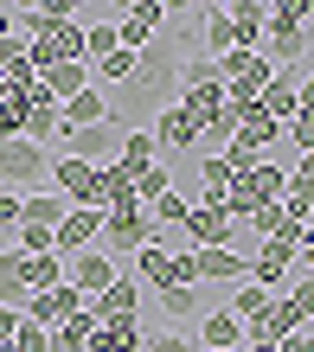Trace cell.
Here are the masks:
<instances>
[{
	"mask_svg": "<svg viewBox=\"0 0 314 352\" xmlns=\"http://www.w3.org/2000/svg\"><path fill=\"white\" fill-rule=\"evenodd\" d=\"M289 301H295L302 314H314V276H289Z\"/></svg>",
	"mask_w": 314,
	"mask_h": 352,
	"instance_id": "cell-46",
	"label": "cell"
},
{
	"mask_svg": "<svg viewBox=\"0 0 314 352\" xmlns=\"http://www.w3.org/2000/svg\"><path fill=\"white\" fill-rule=\"evenodd\" d=\"M167 192H174V173H167V167H160V160H154V167H148V173H141V179H135V199H141V212H148V205H154V199H167Z\"/></svg>",
	"mask_w": 314,
	"mask_h": 352,
	"instance_id": "cell-39",
	"label": "cell"
},
{
	"mask_svg": "<svg viewBox=\"0 0 314 352\" xmlns=\"http://www.w3.org/2000/svg\"><path fill=\"white\" fill-rule=\"evenodd\" d=\"M244 352H282V346H269V340H244Z\"/></svg>",
	"mask_w": 314,
	"mask_h": 352,
	"instance_id": "cell-52",
	"label": "cell"
},
{
	"mask_svg": "<svg viewBox=\"0 0 314 352\" xmlns=\"http://www.w3.org/2000/svg\"><path fill=\"white\" fill-rule=\"evenodd\" d=\"M160 32H167V7H160V0H135V7H122V13H116V38H122V52H148Z\"/></svg>",
	"mask_w": 314,
	"mask_h": 352,
	"instance_id": "cell-8",
	"label": "cell"
},
{
	"mask_svg": "<svg viewBox=\"0 0 314 352\" xmlns=\"http://www.w3.org/2000/svg\"><path fill=\"white\" fill-rule=\"evenodd\" d=\"M103 218H109V212H96V205H77V212L52 231V250L65 256V263L83 256V250H96V243H103Z\"/></svg>",
	"mask_w": 314,
	"mask_h": 352,
	"instance_id": "cell-9",
	"label": "cell"
},
{
	"mask_svg": "<svg viewBox=\"0 0 314 352\" xmlns=\"http://www.w3.org/2000/svg\"><path fill=\"white\" fill-rule=\"evenodd\" d=\"M282 352H314V333H308V327H302V333H289V340H282Z\"/></svg>",
	"mask_w": 314,
	"mask_h": 352,
	"instance_id": "cell-49",
	"label": "cell"
},
{
	"mask_svg": "<svg viewBox=\"0 0 314 352\" xmlns=\"http://www.w3.org/2000/svg\"><path fill=\"white\" fill-rule=\"evenodd\" d=\"M58 282H65V256H26V295H45Z\"/></svg>",
	"mask_w": 314,
	"mask_h": 352,
	"instance_id": "cell-34",
	"label": "cell"
},
{
	"mask_svg": "<svg viewBox=\"0 0 314 352\" xmlns=\"http://www.w3.org/2000/svg\"><path fill=\"white\" fill-rule=\"evenodd\" d=\"M52 192H65L71 205H96V212H103V167L58 154V160H52Z\"/></svg>",
	"mask_w": 314,
	"mask_h": 352,
	"instance_id": "cell-7",
	"label": "cell"
},
{
	"mask_svg": "<svg viewBox=\"0 0 314 352\" xmlns=\"http://www.w3.org/2000/svg\"><path fill=\"white\" fill-rule=\"evenodd\" d=\"M19 256H58V250H52V231H39V224H19Z\"/></svg>",
	"mask_w": 314,
	"mask_h": 352,
	"instance_id": "cell-42",
	"label": "cell"
},
{
	"mask_svg": "<svg viewBox=\"0 0 314 352\" xmlns=\"http://www.w3.org/2000/svg\"><path fill=\"white\" fill-rule=\"evenodd\" d=\"M65 282L77 288L83 301H96L103 288L116 282V256H109V250H103V243H96V250H83V256H71V269H65Z\"/></svg>",
	"mask_w": 314,
	"mask_h": 352,
	"instance_id": "cell-10",
	"label": "cell"
},
{
	"mask_svg": "<svg viewBox=\"0 0 314 352\" xmlns=\"http://www.w3.org/2000/svg\"><path fill=\"white\" fill-rule=\"evenodd\" d=\"M90 84H96V71H90V65H52V71H39V90H45L58 109H65L71 96H83Z\"/></svg>",
	"mask_w": 314,
	"mask_h": 352,
	"instance_id": "cell-18",
	"label": "cell"
},
{
	"mask_svg": "<svg viewBox=\"0 0 314 352\" xmlns=\"http://www.w3.org/2000/svg\"><path fill=\"white\" fill-rule=\"evenodd\" d=\"M19 135L39 141V148H45V141H58V135H65V109H58L45 90H32V96H26V129H19Z\"/></svg>",
	"mask_w": 314,
	"mask_h": 352,
	"instance_id": "cell-16",
	"label": "cell"
},
{
	"mask_svg": "<svg viewBox=\"0 0 314 352\" xmlns=\"http://www.w3.org/2000/svg\"><path fill=\"white\" fill-rule=\"evenodd\" d=\"M90 314H96V320H141V282H135V276H116V282L90 301Z\"/></svg>",
	"mask_w": 314,
	"mask_h": 352,
	"instance_id": "cell-14",
	"label": "cell"
},
{
	"mask_svg": "<svg viewBox=\"0 0 314 352\" xmlns=\"http://www.w3.org/2000/svg\"><path fill=\"white\" fill-rule=\"evenodd\" d=\"M302 250H308V269H302V276H314V237H308V243H302Z\"/></svg>",
	"mask_w": 314,
	"mask_h": 352,
	"instance_id": "cell-53",
	"label": "cell"
},
{
	"mask_svg": "<svg viewBox=\"0 0 314 352\" xmlns=\"http://www.w3.org/2000/svg\"><path fill=\"white\" fill-rule=\"evenodd\" d=\"M205 84H218V65L205 52H186L180 58V90H205Z\"/></svg>",
	"mask_w": 314,
	"mask_h": 352,
	"instance_id": "cell-36",
	"label": "cell"
},
{
	"mask_svg": "<svg viewBox=\"0 0 314 352\" xmlns=\"http://www.w3.org/2000/svg\"><path fill=\"white\" fill-rule=\"evenodd\" d=\"M186 212H193V199H186V192H167V199L148 205V218H154V224H186Z\"/></svg>",
	"mask_w": 314,
	"mask_h": 352,
	"instance_id": "cell-41",
	"label": "cell"
},
{
	"mask_svg": "<svg viewBox=\"0 0 314 352\" xmlns=\"http://www.w3.org/2000/svg\"><path fill=\"white\" fill-rule=\"evenodd\" d=\"M116 148H122V141H116L109 122H103V129H77V135H65V154H71V160H90V167H109Z\"/></svg>",
	"mask_w": 314,
	"mask_h": 352,
	"instance_id": "cell-17",
	"label": "cell"
},
{
	"mask_svg": "<svg viewBox=\"0 0 314 352\" xmlns=\"http://www.w3.org/2000/svg\"><path fill=\"white\" fill-rule=\"evenodd\" d=\"M109 116H116V109H109V96H103V84H90L83 96L65 102V135H77V129H103ZM65 135H58V141H65Z\"/></svg>",
	"mask_w": 314,
	"mask_h": 352,
	"instance_id": "cell-19",
	"label": "cell"
},
{
	"mask_svg": "<svg viewBox=\"0 0 314 352\" xmlns=\"http://www.w3.org/2000/svg\"><path fill=\"white\" fill-rule=\"evenodd\" d=\"M148 352H205V346H199V340H186V333H154Z\"/></svg>",
	"mask_w": 314,
	"mask_h": 352,
	"instance_id": "cell-45",
	"label": "cell"
},
{
	"mask_svg": "<svg viewBox=\"0 0 314 352\" xmlns=\"http://www.w3.org/2000/svg\"><path fill=\"white\" fill-rule=\"evenodd\" d=\"M0 186L7 192H45L52 186V154L39 148V141H26V135H13V141H0Z\"/></svg>",
	"mask_w": 314,
	"mask_h": 352,
	"instance_id": "cell-2",
	"label": "cell"
},
{
	"mask_svg": "<svg viewBox=\"0 0 314 352\" xmlns=\"http://www.w3.org/2000/svg\"><path fill=\"white\" fill-rule=\"evenodd\" d=\"M269 301H276L269 288H257V282H238V288H231V301H224V307H231V314H238L244 327H257V320L269 314Z\"/></svg>",
	"mask_w": 314,
	"mask_h": 352,
	"instance_id": "cell-30",
	"label": "cell"
},
{
	"mask_svg": "<svg viewBox=\"0 0 314 352\" xmlns=\"http://www.w3.org/2000/svg\"><path fill=\"white\" fill-rule=\"evenodd\" d=\"M302 109H314V71L302 77Z\"/></svg>",
	"mask_w": 314,
	"mask_h": 352,
	"instance_id": "cell-51",
	"label": "cell"
},
{
	"mask_svg": "<svg viewBox=\"0 0 314 352\" xmlns=\"http://www.w3.org/2000/svg\"><path fill=\"white\" fill-rule=\"evenodd\" d=\"M231 352H244V346H231Z\"/></svg>",
	"mask_w": 314,
	"mask_h": 352,
	"instance_id": "cell-55",
	"label": "cell"
},
{
	"mask_svg": "<svg viewBox=\"0 0 314 352\" xmlns=\"http://www.w3.org/2000/svg\"><path fill=\"white\" fill-rule=\"evenodd\" d=\"M116 45H122V38H116V19H96V26L83 32V58H90V65H103Z\"/></svg>",
	"mask_w": 314,
	"mask_h": 352,
	"instance_id": "cell-38",
	"label": "cell"
},
{
	"mask_svg": "<svg viewBox=\"0 0 314 352\" xmlns=\"http://www.w3.org/2000/svg\"><path fill=\"white\" fill-rule=\"evenodd\" d=\"M19 129H26V96L0 84V141H13Z\"/></svg>",
	"mask_w": 314,
	"mask_h": 352,
	"instance_id": "cell-37",
	"label": "cell"
},
{
	"mask_svg": "<svg viewBox=\"0 0 314 352\" xmlns=\"http://www.w3.org/2000/svg\"><path fill=\"white\" fill-rule=\"evenodd\" d=\"M282 218H289V224H308V218H314V186L289 179V192H282Z\"/></svg>",
	"mask_w": 314,
	"mask_h": 352,
	"instance_id": "cell-40",
	"label": "cell"
},
{
	"mask_svg": "<svg viewBox=\"0 0 314 352\" xmlns=\"http://www.w3.org/2000/svg\"><path fill=\"white\" fill-rule=\"evenodd\" d=\"M180 231L193 237V250H224V243L238 237V218L224 212V199H193V212H186Z\"/></svg>",
	"mask_w": 314,
	"mask_h": 352,
	"instance_id": "cell-6",
	"label": "cell"
},
{
	"mask_svg": "<svg viewBox=\"0 0 314 352\" xmlns=\"http://www.w3.org/2000/svg\"><path fill=\"white\" fill-rule=\"evenodd\" d=\"M45 346H52V333H45V327L19 320V333H13V352H45Z\"/></svg>",
	"mask_w": 314,
	"mask_h": 352,
	"instance_id": "cell-43",
	"label": "cell"
},
{
	"mask_svg": "<svg viewBox=\"0 0 314 352\" xmlns=\"http://www.w3.org/2000/svg\"><path fill=\"white\" fill-rule=\"evenodd\" d=\"M90 352H148V327L141 320H103L90 333Z\"/></svg>",
	"mask_w": 314,
	"mask_h": 352,
	"instance_id": "cell-22",
	"label": "cell"
},
{
	"mask_svg": "<svg viewBox=\"0 0 314 352\" xmlns=\"http://www.w3.org/2000/svg\"><path fill=\"white\" fill-rule=\"evenodd\" d=\"M77 307H83V295H77L71 282H58V288H45V295H26V307H19V314H26L32 327H45V333H52V327H58V320H71Z\"/></svg>",
	"mask_w": 314,
	"mask_h": 352,
	"instance_id": "cell-11",
	"label": "cell"
},
{
	"mask_svg": "<svg viewBox=\"0 0 314 352\" xmlns=\"http://www.w3.org/2000/svg\"><path fill=\"white\" fill-rule=\"evenodd\" d=\"M154 307H160L167 320H186V314H199V307H218V301H205L199 288H160V295H154Z\"/></svg>",
	"mask_w": 314,
	"mask_h": 352,
	"instance_id": "cell-32",
	"label": "cell"
},
{
	"mask_svg": "<svg viewBox=\"0 0 314 352\" xmlns=\"http://www.w3.org/2000/svg\"><path fill=\"white\" fill-rule=\"evenodd\" d=\"M308 237H314V218H308Z\"/></svg>",
	"mask_w": 314,
	"mask_h": 352,
	"instance_id": "cell-54",
	"label": "cell"
},
{
	"mask_svg": "<svg viewBox=\"0 0 314 352\" xmlns=\"http://www.w3.org/2000/svg\"><path fill=\"white\" fill-rule=\"evenodd\" d=\"M19 320H26L19 307H0V340H13V333H19Z\"/></svg>",
	"mask_w": 314,
	"mask_h": 352,
	"instance_id": "cell-48",
	"label": "cell"
},
{
	"mask_svg": "<svg viewBox=\"0 0 314 352\" xmlns=\"http://www.w3.org/2000/svg\"><path fill=\"white\" fill-rule=\"evenodd\" d=\"M0 307H26V256L0 250Z\"/></svg>",
	"mask_w": 314,
	"mask_h": 352,
	"instance_id": "cell-29",
	"label": "cell"
},
{
	"mask_svg": "<svg viewBox=\"0 0 314 352\" xmlns=\"http://www.w3.org/2000/svg\"><path fill=\"white\" fill-rule=\"evenodd\" d=\"M224 186H231L224 154H199V199H224Z\"/></svg>",
	"mask_w": 314,
	"mask_h": 352,
	"instance_id": "cell-35",
	"label": "cell"
},
{
	"mask_svg": "<svg viewBox=\"0 0 314 352\" xmlns=\"http://www.w3.org/2000/svg\"><path fill=\"white\" fill-rule=\"evenodd\" d=\"M282 192H289V173H282V167H269V160H257V167L231 173V186H224V212L244 224L257 205H282Z\"/></svg>",
	"mask_w": 314,
	"mask_h": 352,
	"instance_id": "cell-3",
	"label": "cell"
},
{
	"mask_svg": "<svg viewBox=\"0 0 314 352\" xmlns=\"http://www.w3.org/2000/svg\"><path fill=\"white\" fill-rule=\"evenodd\" d=\"M224 13L238 19V52H263V26H269V7H263V0H231Z\"/></svg>",
	"mask_w": 314,
	"mask_h": 352,
	"instance_id": "cell-26",
	"label": "cell"
},
{
	"mask_svg": "<svg viewBox=\"0 0 314 352\" xmlns=\"http://www.w3.org/2000/svg\"><path fill=\"white\" fill-rule=\"evenodd\" d=\"M269 77H276V65H269L263 52H231V58H218V84L231 102H257L269 90Z\"/></svg>",
	"mask_w": 314,
	"mask_h": 352,
	"instance_id": "cell-4",
	"label": "cell"
},
{
	"mask_svg": "<svg viewBox=\"0 0 314 352\" xmlns=\"http://www.w3.org/2000/svg\"><path fill=\"white\" fill-rule=\"evenodd\" d=\"M244 340H250V327H244L224 301L199 314V346H205V352H231V346H244Z\"/></svg>",
	"mask_w": 314,
	"mask_h": 352,
	"instance_id": "cell-13",
	"label": "cell"
},
{
	"mask_svg": "<svg viewBox=\"0 0 314 352\" xmlns=\"http://www.w3.org/2000/svg\"><path fill=\"white\" fill-rule=\"evenodd\" d=\"M199 32H205V58H212V65L238 52V19L224 13V7H212V13H205V19H199Z\"/></svg>",
	"mask_w": 314,
	"mask_h": 352,
	"instance_id": "cell-27",
	"label": "cell"
},
{
	"mask_svg": "<svg viewBox=\"0 0 314 352\" xmlns=\"http://www.w3.org/2000/svg\"><path fill=\"white\" fill-rule=\"evenodd\" d=\"M71 212H77V205L65 192H26V199H19V224H39V231H58Z\"/></svg>",
	"mask_w": 314,
	"mask_h": 352,
	"instance_id": "cell-21",
	"label": "cell"
},
{
	"mask_svg": "<svg viewBox=\"0 0 314 352\" xmlns=\"http://www.w3.org/2000/svg\"><path fill=\"white\" fill-rule=\"evenodd\" d=\"M154 237H160V224L141 212V205H129V212H109V218H103V250H109V256H141Z\"/></svg>",
	"mask_w": 314,
	"mask_h": 352,
	"instance_id": "cell-5",
	"label": "cell"
},
{
	"mask_svg": "<svg viewBox=\"0 0 314 352\" xmlns=\"http://www.w3.org/2000/svg\"><path fill=\"white\" fill-rule=\"evenodd\" d=\"M90 71L103 77V84H116V90H122V84H135V71H141V52H122V45H116V52L103 58V65H90Z\"/></svg>",
	"mask_w": 314,
	"mask_h": 352,
	"instance_id": "cell-33",
	"label": "cell"
},
{
	"mask_svg": "<svg viewBox=\"0 0 314 352\" xmlns=\"http://www.w3.org/2000/svg\"><path fill=\"white\" fill-rule=\"evenodd\" d=\"M129 205H141L135 199V173H122L109 160V167H103V212H129Z\"/></svg>",
	"mask_w": 314,
	"mask_h": 352,
	"instance_id": "cell-31",
	"label": "cell"
},
{
	"mask_svg": "<svg viewBox=\"0 0 314 352\" xmlns=\"http://www.w3.org/2000/svg\"><path fill=\"white\" fill-rule=\"evenodd\" d=\"M282 135H289V141H295V148H302V154H314V109H302V116H295V122H289V129H282Z\"/></svg>",
	"mask_w": 314,
	"mask_h": 352,
	"instance_id": "cell-44",
	"label": "cell"
},
{
	"mask_svg": "<svg viewBox=\"0 0 314 352\" xmlns=\"http://www.w3.org/2000/svg\"><path fill=\"white\" fill-rule=\"evenodd\" d=\"M289 179H302V186H314V154H302V160H295V173H289Z\"/></svg>",
	"mask_w": 314,
	"mask_h": 352,
	"instance_id": "cell-50",
	"label": "cell"
},
{
	"mask_svg": "<svg viewBox=\"0 0 314 352\" xmlns=\"http://www.w3.org/2000/svg\"><path fill=\"white\" fill-rule=\"evenodd\" d=\"M148 135H154V148H174V154H186V148H193V154H199V129H193V122H186L180 109H160Z\"/></svg>",
	"mask_w": 314,
	"mask_h": 352,
	"instance_id": "cell-25",
	"label": "cell"
},
{
	"mask_svg": "<svg viewBox=\"0 0 314 352\" xmlns=\"http://www.w3.org/2000/svg\"><path fill=\"white\" fill-rule=\"evenodd\" d=\"M308 19H314V7L308 0H276L269 7V26H263V58L276 71H289L295 58L308 52Z\"/></svg>",
	"mask_w": 314,
	"mask_h": 352,
	"instance_id": "cell-1",
	"label": "cell"
},
{
	"mask_svg": "<svg viewBox=\"0 0 314 352\" xmlns=\"http://www.w3.org/2000/svg\"><path fill=\"white\" fill-rule=\"evenodd\" d=\"M116 167L141 179V173L154 167V135L148 129H129V135H122V148H116Z\"/></svg>",
	"mask_w": 314,
	"mask_h": 352,
	"instance_id": "cell-28",
	"label": "cell"
},
{
	"mask_svg": "<svg viewBox=\"0 0 314 352\" xmlns=\"http://www.w3.org/2000/svg\"><path fill=\"white\" fill-rule=\"evenodd\" d=\"M302 327H308V314H302V307L289 301V295H276V301H269V314H263L257 327H250V340H269V346H282L289 333H302Z\"/></svg>",
	"mask_w": 314,
	"mask_h": 352,
	"instance_id": "cell-15",
	"label": "cell"
},
{
	"mask_svg": "<svg viewBox=\"0 0 314 352\" xmlns=\"http://www.w3.org/2000/svg\"><path fill=\"white\" fill-rule=\"evenodd\" d=\"M193 263H199V282H250V263L231 250V243H224V250H193Z\"/></svg>",
	"mask_w": 314,
	"mask_h": 352,
	"instance_id": "cell-23",
	"label": "cell"
},
{
	"mask_svg": "<svg viewBox=\"0 0 314 352\" xmlns=\"http://www.w3.org/2000/svg\"><path fill=\"white\" fill-rule=\"evenodd\" d=\"M257 109L276 122V129H289V122L302 116V77L295 71H276V77H269V90L257 96Z\"/></svg>",
	"mask_w": 314,
	"mask_h": 352,
	"instance_id": "cell-12",
	"label": "cell"
},
{
	"mask_svg": "<svg viewBox=\"0 0 314 352\" xmlns=\"http://www.w3.org/2000/svg\"><path fill=\"white\" fill-rule=\"evenodd\" d=\"M174 109L193 122V129L205 135V129H218V116H224V84H205V90H180V102Z\"/></svg>",
	"mask_w": 314,
	"mask_h": 352,
	"instance_id": "cell-20",
	"label": "cell"
},
{
	"mask_svg": "<svg viewBox=\"0 0 314 352\" xmlns=\"http://www.w3.org/2000/svg\"><path fill=\"white\" fill-rule=\"evenodd\" d=\"M96 327H103V320L90 314V301H83L71 320H58V327H52V346H45V352H90V333H96Z\"/></svg>",
	"mask_w": 314,
	"mask_h": 352,
	"instance_id": "cell-24",
	"label": "cell"
},
{
	"mask_svg": "<svg viewBox=\"0 0 314 352\" xmlns=\"http://www.w3.org/2000/svg\"><path fill=\"white\" fill-rule=\"evenodd\" d=\"M0 231H19V192L0 186Z\"/></svg>",
	"mask_w": 314,
	"mask_h": 352,
	"instance_id": "cell-47",
	"label": "cell"
}]
</instances>
